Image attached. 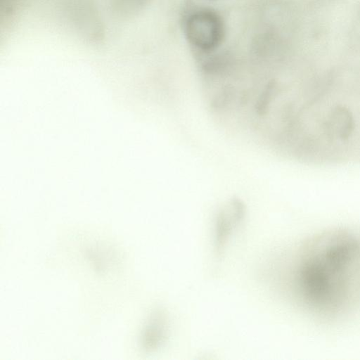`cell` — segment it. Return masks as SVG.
Masks as SVG:
<instances>
[{"label": "cell", "mask_w": 360, "mask_h": 360, "mask_svg": "<svg viewBox=\"0 0 360 360\" xmlns=\"http://www.w3.org/2000/svg\"><path fill=\"white\" fill-rule=\"evenodd\" d=\"M295 253L290 282L305 309L333 318L360 304V231H324L305 240Z\"/></svg>", "instance_id": "obj_1"}, {"label": "cell", "mask_w": 360, "mask_h": 360, "mask_svg": "<svg viewBox=\"0 0 360 360\" xmlns=\"http://www.w3.org/2000/svg\"><path fill=\"white\" fill-rule=\"evenodd\" d=\"M186 33L193 45L202 51H209L220 44L224 34L223 24L214 12L200 11L188 17Z\"/></svg>", "instance_id": "obj_2"}]
</instances>
